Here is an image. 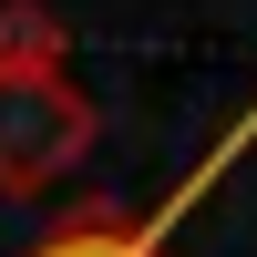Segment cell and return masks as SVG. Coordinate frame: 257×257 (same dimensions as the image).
<instances>
[{"instance_id": "obj_3", "label": "cell", "mask_w": 257, "mask_h": 257, "mask_svg": "<svg viewBox=\"0 0 257 257\" xmlns=\"http://www.w3.org/2000/svg\"><path fill=\"white\" fill-rule=\"evenodd\" d=\"M52 52H62V21L31 11V0H11L0 11V72H52Z\"/></svg>"}, {"instance_id": "obj_2", "label": "cell", "mask_w": 257, "mask_h": 257, "mask_svg": "<svg viewBox=\"0 0 257 257\" xmlns=\"http://www.w3.org/2000/svg\"><path fill=\"white\" fill-rule=\"evenodd\" d=\"M31 257H165L155 226H123V216H72L52 247H31Z\"/></svg>"}, {"instance_id": "obj_1", "label": "cell", "mask_w": 257, "mask_h": 257, "mask_svg": "<svg viewBox=\"0 0 257 257\" xmlns=\"http://www.w3.org/2000/svg\"><path fill=\"white\" fill-rule=\"evenodd\" d=\"M82 155H93V103L52 72H0V185L31 196Z\"/></svg>"}]
</instances>
